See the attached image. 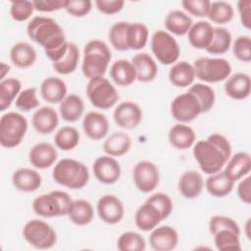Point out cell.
<instances>
[{
	"mask_svg": "<svg viewBox=\"0 0 251 251\" xmlns=\"http://www.w3.org/2000/svg\"><path fill=\"white\" fill-rule=\"evenodd\" d=\"M112 55L109 46L100 39L89 40L83 48L81 72L88 79L104 76L111 62Z\"/></svg>",
	"mask_w": 251,
	"mask_h": 251,
	"instance_id": "3",
	"label": "cell"
},
{
	"mask_svg": "<svg viewBox=\"0 0 251 251\" xmlns=\"http://www.w3.org/2000/svg\"><path fill=\"white\" fill-rule=\"evenodd\" d=\"M149 30L143 23H129L126 30V45L128 50H140L147 44Z\"/></svg>",
	"mask_w": 251,
	"mask_h": 251,
	"instance_id": "37",
	"label": "cell"
},
{
	"mask_svg": "<svg viewBox=\"0 0 251 251\" xmlns=\"http://www.w3.org/2000/svg\"><path fill=\"white\" fill-rule=\"evenodd\" d=\"M37 58V54L32 45L27 42L20 41L14 44L10 50L11 62L20 69L31 67Z\"/></svg>",
	"mask_w": 251,
	"mask_h": 251,
	"instance_id": "32",
	"label": "cell"
},
{
	"mask_svg": "<svg viewBox=\"0 0 251 251\" xmlns=\"http://www.w3.org/2000/svg\"><path fill=\"white\" fill-rule=\"evenodd\" d=\"M163 221L158 209L148 201H145L135 212V226L142 231H151Z\"/></svg>",
	"mask_w": 251,
	"mask_h": 251,
	"instance_id": "25",
	"label": "cell"
},
{
	"mask_svg": "<svg viewBox=\"0 0 251 251\" xmlns=\"http://www.w3.org/2000/svg\"><path fill=\"white\" fill-rule=\"evenodd\" d=\"M132 179L139 191L149 193L153 191L159 184V169L151 161H139L133 167Z\"/></svg>",
	"mask_w": 251,
	"mask_h": 251,
	"instance_id": "12",
	"label": "cell"
},
{
	"mask_svg": "<svg viewBox=\"0 0 251 251\" xmlns=\"http://www.w3.org/2000/svg\"><path fill=\"white\" fill-rule=\"evenodd\" d=\"M117 248L120 251H144L146 242L144 237L135 231L123 232L117 240Z\"/></svg>",
	"mask_w": 251,
	"mask_h": 251,
	"instance_id": "45",
	"label": "cell"
},
{
	"mask_svg": "<svg viewBox=\"0 0 251 251\" xmlns=\"http://www.w3.org/2000/svg\"><path fill=\"white\" fill-rule=\"evenodd\" d=\"M251 219L250 218H248L247 219V221H246V224H245V235H246V237L248 238V239H250L251 238V233H250V226H251Z\"/></svg>",
	"mask_w": 251,
	"mask_h": 251,
	"instance_id": "59",
	"label": "cell"
},
{
	"mask_svg": "<svg viewBox=\"0 0 251 251\" xmlns=\"http://www.w3.org/2000/svg\"><path fill=\"white\" fill-rule=\"evenodd\" d=\"M22 233L25 240L35 249H50L57 242L56 230L42 220H29L24 226Z\"/></svg>",
	"mask_w": 251,
	"mask_h": 251,
	"instance_id": "9",
	"label": "cell"
},
{
	"mask_svg": "<svg viewBox=\"0 0 251 251\" xmlns=\"http://www.w3.org/2000/svg\"><path fill=\"white\" fill-rule=\"evenodd\" d=\"M152 53L163 65H174L180 55V47L176 38L163 29L156 30L150 40Z\"/></svg>",
	"mask_w": 251,
	"mask_h": 251,
	"instance_id": "10",
	"label": "cell"
},
{
	"mask_svg": "<svg viewBox=\"0 0 251 251\" xmlns=\"http://www.w3.org/2000/svg\"><path fill=\"white\" fill-rule=\"evenodd\" d=\"M85 92L91 105L100 110L112 108L120 98L117 88L104 76L90 78L87 82Z\"/></svg>",
	"mask_w": 251,
	"mask_h": 251,
	"instance_id": "7",
	"label": "cell"
},
{
	"mask_svg": "<svg viewBox=\"0 0 251 251\" xmlns=\"http://www.w3.org/2000/svg\"><path fill=\"white\" fill-rule=\"evenodd\" d=\"M100 220L108 225L119 224L125 215V207L119 197L113 194L102 195L96 204Z\"/></svg>",
	"mask_w": 251,
	"mask_h": 251,
	"instance_id": "13",
	"label": "cell"
},
{
	"mask_svg": "<svg viewBox=\"0 0 251 251\" xmlns=\"http://www.w3.org/2000/svg\"><path fill=\"white\" fill-rule=\"evenodd\" d=\"M214 35V26L207 21L193 23L187 32L188 42L195 49L206 50Z\"/></svg>",
	"mask_w": 251,
	"mask_h": 251,
	"instance_id": "22",
	"label": "cell"
},
{
	"mask_svg": "<svg viewBox=\"0 0 251 251\" xmlns=\"http://www.w3.org/2000/svg\"><path fill=\"white\" fill-rule=\"evenodd\" d=\"M79 138V132L75 127L65 126L56 131L54 135V143L58 149L70 151L78 145Z\"/></svg>",
	"mask_w": 251,
	"mask_h": 251,
	"instance_id": "41",
	"label": "cell"
},
{
	"mask_svg": "<svg viewBox=\"0 0 251 251\" xmlns=\"http://www.w3.org/2000/svg\"><path fill=\"white\" fill-rule=\"evenodd\" d=\"M188 91L192 93L198 100L202 113L209 112L216 101V95L214 89L204 83H194L189 86Z\"/></svg>",
	"mask_w": 251,
	"mask_h": 251,
	"instance_id": "43",
	"label": "cell"
},
{
	"mask_svg": "<svg viewBox=\"0 0 251 251\" xmlns=\"http://www.w3.org/2000/svg\"><path fill=\"white\" fill-rule=\"evenodd\" d=\"M66 82L57 76H49L42 80L40 84V94L42 98L51 104L61 103L68 95Z\"/></svg>",
	"mask_w": 251,
	"mask_h": 251,
	"instance_id": "27",
	"label": "cell"
},
{
	"mask_svg": "<svg viewBox=\"0 0 251 251\" xmlns=\"http://www.w3.org/2000/svg\"><path fill=\"white\" fill-rule=\"evenodd\" d=\"M226 94L234 100H244L251 92V79L245 73H235L226 79Z\"/></svg>",
	"mask_w": 251,
	"mask_h": 251,
	"instance_id": "21",
	"label": "cell"
},
{
	"mask_svg": "<svg viewBox=\"0 0 251 251\" xmlns=\"http://www.w3.org/2000/svg\"><path fill=\"white\" fill-rule=\"evenodd\" d=\"M234 181L224 172V170L209 175L207 179L204 181L206 190L214 197L222 198L227 196L233 189Z\"/></svg>",
	"mask_w": 251,
	"mask_h": 251,
	"instance_id": "29",
	"label": "cell"
},
{
	"mask_svg": "<svg viewBox=\"0 0 251 251\" xmlns=\"http://www.w3.org/2000/svg\"><path fill=\"white\" fill-rule=\"evenodd\" d=\"M211 2L209 0H183L181 1L182 8L190 15L203 18L207 17Z\"/></svg>",
	"mask_w": 251,
	"mask_h": 251,
	"instance_id": "53",
	"label": "cell"
},
{
	"mask_svg": "<svg viewBox=\"0 0 251 251\" xmlns=\"http://www.w3.org/2000/svg\"><path fill=\"white\" fill-rule=\"evenodd\" d=\"M92 9L90 0H66V12L75 18H81L89 14Z\"/></svg>",
	"mask_w": 251,
	"mask_h": 251,
	"instance_id": "52",
	"label": "cell"
},
{
	"mask_svg": "<svg viewBox=\"0 0 251 251\" xmlns=\"http://www.w3.org/2000/svg\"><path fill=\"white\" fill-rule=\"evenodd\" d=\"M168 139L170 144L176 149L186 150L194 145L196 134L191 126L178 123L170 128Z\"/></svg>",
	"mask_w": 251,
	"mask_h": 251,
	"instance_id": "28",
	"label": "cell"
},
{
	"mask_svg": "<svg viewBox=\"0 0 251 251\" xmlns=\"http://www.w3.org/2000/svg\"><path fill=\"white\" fill-rule=\"evenodd\" d=\"M115 123L124 129L135 128L142 121V110L133 101H124L120 103L113 113Z\"/></svg>",
	"mask_w": 251,
	"mask_h": 251,
	"instance_id": "15",
	"label": "cell"
},
{
	"mask_svg": "<svg viewBox=\"0 0 251 251\" xmlns=\"http://www.w3.org/2000/svg\"><path fill=\"white\" fill-rule=\"evenodd\" d=\"M178 191L186 199L197 198L203 188L204 179L202 175L194 170L184 172L178 179Z\"/></svg>",
	"mask_w": 251,
	"mask_h": 251,
	"instance_id": "24",
	"label": "cell"
},
{
	"mask_svg": "<svg viewBox=\"0 0 251 251\" xmlns=\"http://www.w3.org/2000/svg\"><path fill=\"white\" fill-rule=\"evenodd\" d=\"M234 16V10L230 3L226 1L211 2L207 14L209 20L215 24L223 25L229 23Z\"/></svg>",
	"mask_w": 251,
	"mask_h": 251,
	"instance_id": "42",
	"label": "cell"
},
{
	"mask_svg": "<svg viewBox=\"0 0 251 251\" xmlns=\"http://www.w3.org/2000/svg\"><path fill=\"white\" fill-rule=\"evenodd\" d=\"M16 107L23 112H29L39 107V100L37 98V89L35 87H28L20 92L15 100Z\"/></svg>",
	"mask_w": 251,
	"mask_h": 251,
	"instance_id": "47",
	"label": "cell"
},
{
	"mask_svg": "<svg viewBox=\"0 0 251 251\" xmlns=\"http://www.w3.org/2000/svg\"><path fill=\"white\" fill-rule=\"evenodd\" d=\"M31 123L33 128L38 133L49 134L58 126L59 115L53 107L43 106L35 110L31 118Z\"/></svg>",
	"mask_w": 251,
	"mask_h": 251,
	"instance_id": "19",
	"label": "cell"
},
{
	"mask_svg": "<svg viewBox=\"0 0 251 251\" xmlns=\"http://www.w3.org/2000/svg\"><path fill=\"white\" fill-rule=\"evenodd\" d=\"M110 76L117 85L126 87L136 80V72L131 61L120 59L112 64Z\"/></svg>",
	"mask_w": 251,
	"mask_h": 251,
	"instance_id": "30",
	"label": "cell"
},
{
	"mask_svg": "<svg viewBox=\"0 0 251 251\" xmlns=\"http://www.w3.org/2000/svg\"><path fill=\"white\" fill-rule=\"evenodd\" d=\"M92 172L96 179L104 184L116 183L122 175L119 162L109 155L96 158L92 164Z\"/></svg>",
	"mask_w": 251,
	"mask_h": 251,
	"instance_id": "14",
	"label": "cell"
},
{
	"mask_svg": "<svg viewBox=\"0 0 251 251\" xmlns=\"http://www.w3.org/2000/svg\"><path fill=\"white\" fill-rule=\"evenodd\" d=\"M34 10L35 9L32 1H27V0L11 1L10 15L12 19L16 22H25L28 20L33 14Z\"/></svg>",
	"mask_w": 251,
	"mask_h": 251,
	"instance_id": "48",
	"label": "cell"
},
{
	"mask_svg": "<svg viewBox=\"0 0 251 251\" xmlns=\"http://www.w3.org/2000/svg\"><path fill=\"white\" fill-rule=\"evenodd\" d=\"M128 22H117L109 29L108 37L111 45L118 51H127L126 30Z\"/></svg>",
	"mask_w": 251,
	"mask_h": 251,
	"instance_id": "46",
	"label": "cell"
},
{
	"mask_svg": "<svg viewBox=\"0 0 251 251\" xmlns=\"http://www.w3.org/2000/svg\"><path fill=\"white\" fill-rule=\"evenodd\" d=\"M79 62V50L75 43L69 42L65 56L56 63L52 64L53 70L60 75H70L75 71Z\"/></svg>",
	"mask_w": 251,
	"mask_h": 251,
	"instance_id": "39",
	"label": "cell"
},
{
	"mask_svg": "<svg viewBox=\"0 0 251 251\" xmlns=\"http://www.w3.org/2000/svg\"><path fill=\"white\" fill-rule=\"evenodd\" d=\"M149 203L153 204L160 212L163 220H166L173 212L174 204L171 197L163 192H157L150 195L147 200Z\"/></svg>",
	"mask_w": 251,
	"mask_h": 251,
	"instance_id": "51",
	"label": "cell"
},
{
	"mask_svg": "<svg viewBox=\"0 0 251 251\" xmlns=\"http://www.w3.org/2000/svg\"><path fill=\"white\" fill-rule=\"evenodd\" d=\"M73 203L74 200L66 191L52 190L35 197L32 201V210L42 218L68 216Z\"/></svg>",
	"mask_w": 251,
	"mask_h": 251,
	"instance_id": "5",
	"label": "cell"
},
{
	"mask_svg": "<svg viewBox=\"0 0 251 251\" xmlns=\"http://www.w3.org/2000/svg\"><path fill=\"white\" fill-rule=\"evenodd\" d=\"M251 170V157L248 152L241 151L230 156L224 167V172L235 182L248 176Z\"/></svg>",
	"mask_w": 251,
	"mask_h": 251,
	"instance_id": "23",
	"label": "cell"
},
{
	"mask_svg": "<svg viewBox=\"0 0 251 251\" xmlns=\"http://www.w3.org/2000/svg\"><path fill=\"white\" fill-rule=\"evenodd\" d=\"M195 77L193 65L186 61L175 63L169 71V80L176 87L184 88L192 85Z\"/></svg>",
	"mask_w": 251,
	"mask_h": 251,
	"instance_id": "31",
	"label": "cell"
},
{
	"mask_svg": "<svg viewBox=\"0 0 251 251\" xmlns=\"http://www.w3.org/2000/svg\"><path fill=\"white\" fill-rule=\"evenodd\" d=\"M22 82L15 77L0 81V111H6L22 91Z\"/></svg>",
	"mask_w": 251,
	"mask_h": 251,
	"instance_id": "38",
	"label": "cell"
},
{
	"mask_svg": "<svg viewBox=\"0 0 251 251\" xmlns=\"http://www.w3.org/2000/svg\"><path fill=\"white\" fill-rule=\"evenodd\" d=\"M195 76L208 83L226 80L231 74V65L224 58L200 57L193 63Z\"/></svg>",
	"mask_w": 251,
	"mask_h": 251,
	"instance_id": "8",
	"label": "cell"
},
{
	"mask_svg": "<svg viewBox=\"0 0 251 251\" xmlns=\"http://www.w3.org/2000/svg\"><path fill=\"white\" fill-rule=\"evenodd\" d=\"M57 149L48 142H39L33 145L28 153L29 163L38 170L51 167L57 160Z\"/></svg>",
	"mask_w": 251,
	"mask_h": 251,
	"instance_id": "18",
	"label": "cell"
},
{
	"mask_svg": "<svg viewBox=\"0 0 251 251\" xmlns=\"http://www.w3.org/2000/svg\"><path fill=\"white\" fill-rule=\"evenodd\" d=\"M237 12L241 25L250 29L251 27V1L250 0H239L237 2Z\"/></svg>",
	"mask_w": 251,
	"mask_h": 251,
	"instance_id": "56",
	"label": "cell"
},
{
	"mask_svg": "<svg viewBox=\"0 0 251 251\" xmlns=\"http://www.w3.org/2000/svg\"><path fill=\"white\" fill-rule=\"evenodd\" d=\"M149 243L151 248L155 251H171L177 246L178 233L176 229L171 226H156L151 230Z\"/></svg>",
	"mask_w": 251,
	"mask_h": 251,
	"instance_id": "16",
	"label": "cell"
},
{
	"mask_svg": "<svg viewBox=\"0 0 251 251\" xmlns=\"http://www.w3.org/2000/svg\"><path fill=\"white\" fill-rule=\"evenodd\" d=\"M82 129L89 139L101 140L109 132L108 119L100 112L90 111L83 118Z\"/></svg>",
	"mask_w": 251,
	"mask_h": 251,
	"instance_id": "17",
	"label": "cell"
},
{
	"mask_svg": "<svg viewBox=\"0 0 251 251\" xmlns=\"http://www.w3.org/2000/svg\"><path fill=\"white\" fill-rule=\"evenodd\" d=\"M131 147L130 136L124 131H115L110 134L103 143V150L106 155L121 157L126 154Z\"/></svg>",
	"mask_w": 251,
	"mask_h": 251,
	"instance_id": "34",
	"label": "cell"
},
{
	"mask_svg": "<svg viewBox=\"0 0 251 251\" xmlns=\"http://www.w3.org/2000/svg\"><path fill=\"white\" fill-rule=\"evenodd\" d=\"M164 25L168 32L180 36L187 34L193 25V21L188 14L180 10H172L167 14Z\"/></svg>",
	"mask_w": 251,
	"mask_h": 251,
	"instance_id": "33",
	"label": "cell"
},
{
	"mask_svg": "<svg viewBox=\"0 0 251 251\" xmlns=\"http://www.w3.org/2000/svg\"><path fill=\"white\" fill-rule=\"evenodd\" d=\"M27 36L50 53L64 46L68 41L63 27L52 18L36 16L26 25Z\"/></svg>",
	"mask_w": 251,
	"mask_h": 251,
	"instance_id": "2",
	"label": "cell"
},
{
	"mask_svg": "<svg viewBox=\"0 0 251 251\" xmlns=\"http://www.w3.org/2000/svg\"><path fill=\"white\" fill-rule=\"evenodd\" d=\"M231 144L222 133H211L207 139L193 145V156L204 174L213 175L222 171L231 156Z\"/></svg>",
	"mask_w": 251,
	"mask_h": 251,
	"instance_id": "1",
	"label": "cell"
},
{
	"mask_svg": "<svg viewBox=\"0 0 251 251\" xmlns=\"http://www.w3.org/2000/svg\"><path fill=\"white\" fill-rule=\"evenodd\" d=\"M12 183L17 190L29 193L36 191L40 187L42 177L34 169L20 168L13 173Z\"/></svg>",
	"mask_w": 251,
	"mask_h": 251,
	"instance_id": "20",
	"label": "cell"
},
{
	"mask_svg": "<svg viewBox=\"0 0 251 251\" xmlns=\"http://www.w3.org/2000/svg\"><path fill=\"white\" fill-rule=\"evenodd\" d=\"M33 6L39 12H54L65 9L66 0H34Z\"/></svg>",
	"mask_w": 251,
	"mask_h": 251,
	"instance_id": "55",
	"label": "cell"
},
{
	"mask_svg": "<svg viewBox=\"0 0 251 251\" xmlns=\"http://www.w3.org/2000/svg\"><path fill=\"white\" fill-rule=\"evenodd\" d=\"M131 63L136 72V80L140 82H150L158 75V66L155 60L146 52L135 54Z\"/></svg>",
	"mask_w": 251,
	"mask_h": 251,
	"instance_id": "26",
	"label": "cell"
},
{
	"mask_svg": "<svg viewBox=\"0 0 251 251\" xmlns=\"http://www.w3.org/2000/svg\"><path fill=\"white\" fill-rule=\"evenodd\" d=\"M84 112V103L80 96L72 93L68 94L59 104V114L61 118L70 123L76 122Z\"/></svg>",
	"mask_w": 251,
	"mask_h": 251,
	"instance_id": "35",
	"label": "cell"
},
{
	"mask_svg": "<svg viewBox=\"0 0 251 251\" xmlns=\"http://www.w3.org/2000/svg\"><path fill=\"white\" fill-rule=\"evenodd\" d=\"M238 198L245 204L251 203V176L248 175L241 178L236 188Z\"/></svg>",
	"mask_w": 251,
	"mask_h": 251,
	"instance_id": "57",
	"label": "cell"
},
{
	"mask_svg": "<svg viewBox=\"0 0 251 251\" xmlns=\"http://www.w3.org/2000/svg\"><path fill=\"white\" fill-rule=\"evenodd\" d=\"M70 221L78 226L89 225L94 217L92 204L85 199L74 200L72 209L68 215Z\"/></svg>",
	"mask_w": 251,
	"mask_h": 251,
	"instance_id": "36",
	"label": "cell"
},
{
	"mask_svg": "<svg viewBox=\"0 0 251 251\" xmlns=\"http://www.w3.org/2000/svg\"><path fill=\"white\" fill-rule=\"evenodd\" d=\"M27 121L18 112H7L0 119V144L4 148H15L21 144L27 131Z\"/></svg>",
	"mask_w": 251,
	"mask_h": 251,
	"instance_id": "6",
	"label": "cell"
},
{
	"mask_svg": "<svg viewBox=\"0 0 251 251\" xmlns=\"http://www.w3.org/2000/svg\"><path fill=\"white\" fill-rule=\"evenodd\" d=\"M240 234L230 229H221L213 234L214 243L218 250H241Z\"/></svg>",
	"mask_w": 251,
	"mask_h": 251,
	"instance_id": "44",
	"label": "cell"
},
{
	"mask_svg": "<svg viewBox=\"0 0 251 251\" xmlns=\"http://www.w3.org/2000/svg\"><path fill=\"white\" fill-rule=\"evenodd\" d=\"M97 10L105 15H114L122 11L125 6L123 0H96L94 2Z\"/></svg>",
	"mask_w": 251,
	"mask_h": 251,
	"instance_id": "54",
	"label": "cell"
},
{
	"mask_svg": "<svg viewBox=\"0 0 251 251\" xmlns=\"http://www.w3.org/2000/svg\"><path fill=\"white\" fill-rule=\"evenodd\" d=\"M208 227L212 235L221 229H230L238 234L241 233L238 224L232 218L223 215H215L211 217L209 220Z\"/></svg>",
	"mask_w": 251,
	"mask_h": 251,
	"instance_id": "49",
	"label": "cell"
},
{
	"mask_svg": "<svg viewBox=\"0 0 251 251\" xmlns=\"http://www.w3.org/2000/svg\"><path fill=\"white\" fill-rule=\"evenodd\" d=\"M171 114L176 121L186 124L195 120L202 114V111L197 98L187 91L173 99L171 103Z\"/></svg>",
	"mask_w": 251,
	"mask_h": 251,
	"instance_id": "11",
	"label": "cell"
},
{
	"mask_svg": "<svg viewBox=\"0 0 251 251\" xmlns=\"http://www.w3.org/2000/svg\"><path fill=\"white\" fill-rule=\"evenodd\" d=\"M52 177L62 186L81 189L88 183L89 172L83 163L72 158H64L56 163Z\"/></svg>",
	"mask_w": 251,
	"mask_h": 251,
	"instance_id": "4",
	"label": "cell"
},
{
	"mask_svg": "<svg viewBox=\"0 0 251 251\" xmlns=\"http://www.w3.org/2000/svg\"><path fill=\"white\" fill-rule=\"evenodd\" d=\"M10 66L8 64H6L5 62H1L0 63V79L3 80L5 79L6 75L10 72Z\"/></svg>",
	"mask_w": 251,
	"mask_h": 251,
	"instance_id": "58",
	"label": "cell"
},
{
	"mask_svg": "<svg viewBox=\"0 0 251 251\" xmlns=\"http://www.w3.org/2000/svg\"><path fill=\"white\" fill-rule=\"evenodd\" d=\"M232 42L230 31L224 26L214 27V35L210 45L207 47V53L211 55H222L226 53Z\"/></svg>",
	"mask_w": 251,
	"mask_h": 251,
	"instance_id": "40",
	"label": "cell"
},
{
	"mask_svg": "<svg viewBox=\"0 0 251 251\" xmlns=\"http://www.w3.org/2000/svg\"><path fill=\"white\" fill-rule=\"evenodd\" d=\"M234 57L243 63L251 61V37L249 35H239L232 44Z\"/></svg>",
	"mask_w": 251,
	"mask_h": 251,
	"instance_id": "50",
	"label": "cell"
}]
</instances>
